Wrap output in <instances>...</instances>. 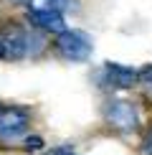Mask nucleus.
<instances>
[{
  "label": "nucleus",
  "instance_id": "1",
  "mask_svg": "<svg viewBox=\"0 0 152 155\" xmlns=\"http://www.w3.org/2000/svg\"><path fill=\"white\" fill-rule=\"evenodd\" d=\"M33 41L36 38L18 23H3L0 25V59L5 61H18L33 54Z\"/></svg>",
  "mask_w": 152,
  "mask_h": 155
},
{
  "label": "nucleus",
  "instance_id": "2",
  "mask_svg": "<svg viewBox=\"0 0 152 155\" xmlns=\"http://www.w3.org/2000/svg\"><path fill=\"white\" fill-rule=\"evenodd\" d=\"M53 46L59 51V56L66 59V61H86L91 56V51H94L91 38L84 31H68V28L56 36Z\"/></svg>",
  "mask_w": 152,
  "mask_h": 155
},
{
  "label": "nucleus",
  "instance_id": "3",
  "mask_svg": "<svg viewBox=\"0 0 152 155\" xmlns=\"http://www.w3.org/2000/svg\"><path fill=\"white\" fill-rule=\"evenodd\" d=\"M30 125V112L25 107L10 104V107H0V140H15L25 135Z\"/></svg>",
  "mask_w": 152,
  "mask_h": 155
},
{
  "label": "nucleus",
  "instance_id": "4",
  "mask_svg": "<svg viewBox=\"0 0 152 155\" xmlns=\"http://www.w3.org/2000/svg\"><path fill=\"white\" fill-rule=\"evenodd\" d=\"M104 117H106V122H109L114 130L132 132L137 127V122H139V112H137V107L132 104V102H127V99H112L109 104H106V109H104Z\"/></svg>",
  "mask_w": 152,
  "mask_h": 155
},
{
  "label": "nucleus",
  "instance_id": "5",
  "mask_svg": "<svg viewBox=\"0 0 152 155\" xmlns=\"http://www.w3.org/2000/svg\"><path fill=\"white\" fill-rule=\"evenodd\" d=\"M28 23L36 25V28L46 31V33H56L66 31V21H63V13L53 10V8H28Z\"/></svg>",
  "mask_w": 152,
  "mask_h": 155
},
{
  "label": "nucleus",
  "instance_id": "6",
  "mask_svg": "<svg viewBox=\"0 0 152 155\" xmlns=\"http://www.w3.org/2000/svg\"><path fill=\"white\" fill-rule=\"evenodd\" d=\"M101 76L114 89H129L139 81V71H135L132 66H124V64H106L101 69Z\"/></svg>",
  "mask_w": 152,
  "mask_h": 155
},
{
  "label": "nucleus",
  "instance_id": "7",
  "mask_svg": "<svg viewBox=\"0 0 152 155\" xmlns=\"http://www.w3.org/2000/svg\"><path fill=\"white\" fill-rule=\"evenodd\" d=\"M139 84H142L144 92L152 97V64H150V66H142V69H139Z\"/></svg>",
  "mask_w": 152,
  "mask_h": 155
},
{
  "label": "nucleus",
  "instance_id": "8",
  "mask_svg": "<svg viewBox=\"0 0 152 155\" xmlns=\"http://www.w3.org/2000/svg\"><path fill=\"white\" fill-rule=\"evenodd\" d=\"M48 8H53V10H59V13H68V10L79 8V3H76V0H51Z\"/></svg>",
  "mask_w": 152,
  "mask_h": 155
},
{
  "label": "nucleus",
  "instance_id": "9",
  "mask_svg": "<svg viewBox=\"0 0 152 155\" xmlns=\"http://www.w3.org/2000/svg\"><path fill=\"white\" fill-rule=\"evenodd\" d=\"M142 155H152V127L144 135V143H142Z\"/></svg>",
  "mask_w": 152,
  "mask_h": 155
},
{
  "label": "nucleus",
  "instance_id": "10",
  "mask_svg": "<svg viewBox=\"0 0 152 155\" xmlns=\"http://www.w3.org/2000/svg\"><path fill=\"white\" fill-rule=\"evenodd\" d=\"M41 145H43V140H41V137H36V135L25 140V150H38Z\"/></svg>",
  "mask_w": 152,
  "mask_h": 155
},
{
  "label": "nucleus",
  "instance_id": "11",
  "mask_svg": "<svg viewBox=\"0 0 152 155\" xmlns=\"http://www.w3.org/2000/svg\"><path fill=\"white\" fill-rule=\"evenodd\" d=\"M53 155H76V153H71V150H56Z\"/></svg>",
  "mask_w": 152,
  "mask_h": 155
},
{
  "label": "nucleus",
  "instance_id": "12",
  "mask_svg": "<svg viewBox=\"0 0 152 155\" xmlns=\"http://www.w3.org/2000/svg\"><path fill=\"white\" fill-rule=\"evenodd\" d=\"M13 3H25V0H13Z\"/></svg>",
  "mask_w": 152,
  "mask_h": 155
},
{
  "label": "nucleus",
  "instance_id": "13",
  "mask_svg": "<svg viewBox=\"0 0 152 155\" xmlns=\"http://www.w3.org/2000/svg\"><path fill=\"white\" fill-rule=\"evenodd\" d=\"M0 107H3V104H0Z\"/></svg>",
  "mask_w": 152,
  "mask_h": 155
}]
</instances>
